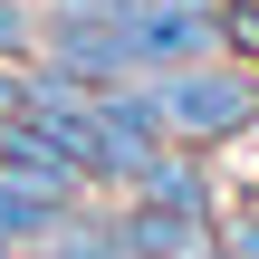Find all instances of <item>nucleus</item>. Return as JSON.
<instances>
[{
    "instance_id": "12",
    "label": "nucleus",
    "mask_w": 259,
    "mask_h": 259,
    "mask_svg": "<svg viewBox=\"0 0 259 259\" xmlns=\"http://www.w3.org/2000/svg\"><path fill=\"white\" fill-rule=\"evenodd\" d=\"M0 259H29V250H0Z\"/></svg>"
},
{
    "instance_id": "9",
    "label": "nucleus",
    "mask_w": 259,
    "mask_h": 259,
    "mask_svg": "<svg viewBox=\"0 0 259 259\" xmlns=\"http://www.w3.org/2000/svg\"><path fill=\"white\" fill-rule=\"evenodd\" d=\"M221 58H240L259 77V0H221Z\"/></svg>"
},
{
    "instance_id": "4",
    "label": "nucleus",
    "mask_w": 259,
    "mask_h": 259,
    "mask_svg": "<svg viewBox=\"0 0 259 259\" xmlns=\"http://www.w3.org/2000/svg\"><path fill=\"white\" fill-rule=\"evenodd\" d=\"M125 250L135 259H211V202L183 192H125Z\"/></svg>"
},
{
    "instance_id": "11",
    "label": "nucleus",
    "mask_w": 259,
    "mask_h": 259,
    "mask_svg": "<svg viewBox=\"0 0 259 259\" xmlns=\"http://www.w3.org/2000/svg\"><path fill=\"white\" fill-rule=\"evenodd\" d=\"M58 10H135V0H58Z\"/></svg>"
},
{
    "instance_id": "2",
    "label": "nucleus",
    "mask_w": 259,
    "mask_h": 259,
    "mask_svg": "<svg viewBox=\"0 0 259 259\" xmlns=\"http://www.w3.org/2000/svg\"><path fill=\"white\" fill-rule=\"evenodd\" d=\"M173 154H183V144L163 135L154 87H106V96L87 106V183H96V192H144Z\"/></svg>"
},
{
    "instance_id": "3",
    "label": "nucleus",
    "mask_w": 259,
    "mask_h": 259,
    "mask_svg": "<svg viewBox=\"0 0 259 259\" xmlns=\"http://www.w3.org/2000/svg\"><path fill=\"white\" fill-rule=\"evenodd\" d=\"M38 58L48 67H67L77 87H144V67H135V38H125V10H58V0H38Z\"/></svg>"
},
{
    "instance_id": "6",
    "label": "nucleus",
    "mask_w": 259,
    "mask_h": 259,
    "mask_svg": "<svg viewBox=\"0 0 259 259\" xmlns=\"http://www.w3.org/2000/svg\"><path fill=\"white\" fill-rule=\"evenodd\" d=\"M67 202H77V192H38V183H10V173H0V250H48V231H58V221H67Z\"/></svg>"
},
{
    "instance_id": "10",
    "label": "nucleus",
    "mask_w": 259,
    "mask_h": 259,
    "mask_svg": "<svg viewBox=\"0 0 259 259\" xmlns=\"http://www.w3.org/2000/svg\"><path fill=\"white\" fill-rule=\"evenodd\" d=\"M211 250H221V259H259V202L231 211V221H211Z\"/></svg>"
},
{
    "instance_id": "1",
    "label": "nucleus",
    "mask_w": 259,
    "mask_h": 259,
    "mask_svg": "<svg viewBox=\"0 0 259 259\" xmlns=\"http://www.w3.org/2000/svg\"><path fill=\"white\" fill-rule=\"evenodd\" d=\"M144 87H154L163 135H173L183 154H221V144H240L259 125V77L240 58H192V67H163V77H144Z\"/></svg>"
},
{
    "instance_id": "5",
    "label": "nucleus",
    "mask_w": 259,
    "mask_h": 259,
    "mask_svg": "<svg viewBox=\"0 0 259 259\" xmlns=\"http://www.w3.org/2000/svg\"><path fill=\"white\" fill-rule=\"evenodd\" d=\"M0 173H10V183H38V192H87L77 154H67L29 106H0Z\"/></svg>"
},
{
    "instance_id": "7",
    "label": "nucleus",
    "mask_w": 259,
    "mask_h": 259,
    "mask_svg": "<svg viewBox=\"0 0 259 259\" xmlns=\"http://www.w3.org/2000/svg\"><path fill=\"white\" fill-rule=\"evenodd\" d=\"M38 259H135V250H125V211H106V202H67V221L48 231Z\"/></svg>"
},
{
    "instance_id": "8",
    "label": "nucleus",
    "mask_w": 259,
    "mask_h": 259,
    "mask_svg": "<svg viewBox=\"0 0 259 259\" xmlns=\"http://www.w3.org/2000/svg\"><path fill=\"white\" fill-rule=\"evenodd\" d=\"M38 58V0H0V67Z\"/></svg>"
}]
</instances>
